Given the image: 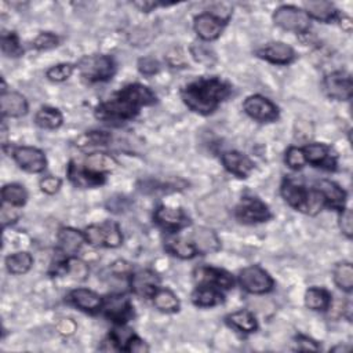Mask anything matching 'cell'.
Masks as SVG:
<instances>
[{
	"label": "cell",
	"mask_w": 353,
	"mask_h": 353,
	"mask_svg": "<svg viewBox=\"0 0 353 353\" xmlns=\"http://www.w3.org/2000/svg\"><path fill=\"white\" fill-rule=\"evenodd\" d=\"M155 102L156 95L149 87L133 83L99 104L95 108V117L106 123H125L134 119L143 106H149Z\"/></svg>",
	"instance_id": "obj_1"
},
{
	"label": "cell",
	"mask_w": 353,
	"mask_h": 353,
	"mask_svg": "<svg viewBox=\"0 0 353 353\" xmlns=\"http://www.w3.org/2000/svg\"><path fill=\"white\" fill-rule=\"evenodd\" d=\"M230 86L219 77H200L181 91L184 104L195 113L210 114L229 97Z\"/></svg>",
	"instance_id": "obj_2"
},
{
	"label": "cell",
	"mask_w": 353,
	"mask_h": 353,
	"mask_svg": "<svg viewBox=\"0 0 353 353\" xmlns=\"http://www.w3.org/2000/svg\"><path fill=\"white\" fill-rule=\"evenodd\" d=\"M280 193L290 207L308 215H316L326 206L321 195L316 189L308 191L289 178L283 181Z\"/></svg>",
	"instance_id": "obj_3"
},
{
	"label": "cell",
	"mask_w": 353,
	"mask_h": 353,
	"mask_svg": "<svg viewBox=\"0 0 353 353\" xmlns=\"http://www.w3.org/2000/svg\"><path fill=\"white\" fill-rule=\"evenodd\" d=\"M77 69L84 80L98 83L112 79L116 72V64L109 56L95 54L83 57L77 64Z\"/></svg>",
	"instance_id": "obj_4"
},
{
	"label": "cell",
	"mask_w": 353,
	"mask_h": 353,
	"mask_svg": "<svg viewBox=\"0 0 353 353\" xmlns=\"http://www.w3.org/2000/svg\"><path fill=\"white\" fill-rule=\"evenodd\" d=\"M84 238L86 243L93 247L116 249L123 243V234L119 223L114 221H105L101 225H90L86 228Z\"/></svg>",
	"instance_id": "obj_5"
},
{
	"label": "cell",
	"mask_w": 353,
	"mask_h": 353,
	"mask_svg": "<svg viewBox=\"0 0 353 353\" xmlns=\"http://www.w3.org/2000/svg\"><path fill=\"white\" fill-rule=\"evenodd\" d=\"M273 21L284 31L306 34L311 28V19L305 10L295 6H282L273 14Z\"/></svg>",
	"instance_id": "obj_6"
},
{
	"label": "cell",
	"mask_w": 353,
	"mask_h": 353,
	"mask_svg": "<svg viewBox=\"0 0 353 353\" xmlns=\"http://www.w3.org/2000/svg\"><path fill=\"white\" fill-rule=\"evenodd\" d=\"M234 217L242 223L253 225L271 219L272 212L261 199L249 196L243 197L236 208H234Z\"/></svg>",
	"instance_id": "obj_7"
},
{
	"label": "cell",
	"mask_w": 353,
	"mask_h": 353,
	"mask_svg": "<svg viewBox=\"0 0 353 353\" xmlns=\"http://www.w3.org/2000/svg\"><path fill=\"white\" fill-rule=\"evenodd\" d=\"M241 286L250 294H267L273 290L272 276L258 265L245 268L239 275Z\"/></svg>",
	"instance_id": "obj_8"
},
{
	"label": "cell",
	"mask_w": 353,
	"mask_h": 353,
	"mask_svg": "<svg viewBox=\"0 0 353 353\" xmlns=\"http://www.w3.org/2000/svg\"><path fill=\"white\" fill-rule=\"evenodd\" d=\"M133 309L134 308L130 298L121 294H113L106 297L101 308L105 317H108L116 324H126L134 316Z\"/></svg>",
	"instance_id": "obj_9"
},
{
	"label": "cell",
	"mask_w": 353,
	"mask_h": 353,
	"mask_svg": "<svg viewBox=\"0 0 353 353\" xmlns=\"http://www.w3.org/2000/svg\"><path fill=\"white\" fill-rule=\"evenodd\" d=\"M243 109L252 119L257 122L269 123L279 119V108L271 99L260 94L247 97L243 104Z\"/></svg>",
	"instance_id": "obj_10"
},
{
	"label": "cell",
	"mask_w": 353,
	"mask_h": 353,
	"mask_svg": "<svg viewBox=\"0 0 353 353\" xmlns=\"http://www.w3.org/2000/svg\"><path fill=\"white\" fill-rule=\"evenodd\" d=\"M323 88L327 97L337 101H348L353 95L352 76L345 71H335L324 77Z\"/></svg>",
	"instance_id": "obj_11"
},
{
	"label": "cell",
	"mask_w": 353,
	"mask_h": 353,
	"mask_svg": "<svg viewBox=\"0 0 353 353\" xmlns=\"http://www.w3.org/2000/svg\"><path fill=\"white\" fill-rule=\"evenodd\" d=\"M155 222L169 233H175L191 225L189 215L182 208L159 206L154 214Z\"/></svg>",
	"instance_id": "obj_12"
},
{
	"label": "cell",
	"mask_w": 353,
	"mask_h": 353,
	"mask_svg": "<svg viewBox=\"0 0 353 353\" xmlns=\"http://www.w3.org/2000/svg\"><path fill=\"white\" fill-rule=\"evenodd\" d=\"M10 155L16 163L28 173H43L47 167V160L45 154L34 147H16L10 151Z\"/></svg>",
	"instance_id": "obj_13"
},
{
	"label": "cell",
	"mask_w": 353,
	"mask_h": 353,
	"mask_svg": "<svg viewBox=\"0 0 353 353\" xmlns=\"http://www.w3.org/2000/svg\"><path fill=\"white\" fill-rule=\"evenodd\" d=\"M193 279L197 286H211L215 289L229 290L233 287L234 282L230 273L223 269L212 267H199L193 272Z\"/></svg>",
	"instance_id": "obj_14"
},
{
	"label": "cell",
	"mask_w": 353,
	"mask_h": 353,
	"mask_svg": "<svg viewBox=\"0 0 353 353\" xmlns=\"http://www.w3.org/2000/svg\"><path fill=\"white\" fill-rule=\"evenodd\" d=\"M226 21L212 13H203L195 19L193 28L197 36L204 42H212L218 39L225 28Z\"/></svg>",
	"instance_id": "obj_15"
},
{
	"label": "cell",
	"mask_w": 353,
	"mask_h": 353,
	"mask_svg": "<svg viewBox=\"0 0 353 353\" xmlns=\"http://www.w3.org/2000/svg\"><path fill=\"white\" fill-rule=\"evenodd\" d=\"M256 54L275 65H289L295 60V51L293 47L283 42H272L258 49Z\"/></svg>",
	"instance_id": "obj_16"
},
{
	"label": "cell",
	"mask_w": 353,
	"mask_h": 353,
	"mask_svg": "<svg viewBox=\"0 0 353 353\" xmlns=\"http://www.w3.org/2000/svg\"><path fill=\"white\" fill-rule=\"evenodd\" d=\"M306 163L321 167L326 170H335L337 169V156L332 154L331 148L324 144H308L304 149Z\"/></svg>",
	"instance_id": "obj_17"
},
{
	"label": "cell",
	"mask_w": 353,
	"mask_h": 353,
	"mask_svg": "<svg viewBox=\"0 0 353 353\" xmlns=\"http://www.w3.org/2000/svg\"><path fill=\"white\" fill-rule=\"evenodd\" d=\"M159 276L149 269L138 271L130 276V287L134 294L143 298H152L155 291L159 289Z\"/></svg>",
	"instance_id": "obj_18"
},
{
	"label": "cell",
	"mask_w": 353,
	"mask_h": 353,
	"mask_svg": "<svg viewBox=\"0 0 353 353\" xmlns=\"http://www.w3.org/2000/svg\"><path fill=\"white\" fill-rule=\"evenodd\" d=\"M221 162L230 174L236 175L239 178H247L249 174L254 170L253 160L245 154L238 151H228L222 154Z\"/></svg>",
	"instance_id": "obj_19"
},
{
	"label": "cell",
	"mask_w": 353,
	"mask_h": 353,
	"mask_svg": "<svg viewBox=\"0 0 353 353\" xmlns=\"http://www.w3.org/2000/svg\"><path fill=\"white\" fill-rule=\"evenodd\" d=\"M191 243L193 245L196 253L200 256L212 254L221 249L218 234L210 228H204V226H199L193 230Z\"/></svg>",
	"instance_id": "obj_20"
},
{
	"label": "cell",
	"mask_w": 353,
	"mask_h": 353,
	"mask_svg": "<svg viewBox=\"0 0 353 353\" xmlns=\"http://www.w3.org/2000/svg\"><path fill=\"white\" fill-rule=\"evenodd\" d=\"M316 191L321 195L324 204L330 208L342 211L346 204V192L332 181L320 180L316 182Z\"/></svg>",
	"instance_id": "obj_21"
},
{
	"label": "cell",
	"mask_w": 353,
	"mask_h": 353,
	"mask_svg": "<svg viewBox=\"0 0 353 353\" xmlns=\"http://www.w3.org/2000/svg\"><path fill=\"white\" fill-rule=\"evenodd\" d=\"M58 249L60 253L66 257H75L86 242L84 233L73 228H61L58 232Z\"/></svg>",
	"instance_id": "obj_22"
},
{
	"label": "cell",
	"mask_w": 353,
	"mask_h": 353,
	"mask_svg": "<svg viewBox=\"0 0 353 353\" xmlns=\"http://www.w3.org/2000/svg\"><path fill=\"white\" fill-rule=\"evenodd\" d=\"M68 301L72 305H75L76 308H79L80 311H83V312L94 313V312L101 311L104 298H101L93 290H88V289H75V290H72L69 293Z\"/></svg>",
	"instance_id": "obj_23"
},
{
	"label": "cell",
	"mask_w": 353,
	"mask_h": 353,
	"mask_svg": "<svg viewBox=\"0 0 353 353\" xmlns=\"http://www.w3.org/2000/svg\"><path fill=\"white\" fill-rule=\"evenodd\" d=\"M3 117H21L28 112L27 98L17 91H6L0 95Z\"/></svg>",
	"instance_id": "obj_24"
},
{
	"label": "cell",
	"mask_w": 353,
	"mask_h": 353,
	"mask_svg": "<svg viewBox=\"0 0 353 353\" xmlns=\"http://www.w3.org/2000/svg\"><path fill=\"white\" fill-rule=\"evenodd\" d=\"M68 178L69 181L79 188H94L105 182V175H95L86 169H82L75 162H71L68 166Z\"/></svg>",
	"instance_id": "obj_25"
},
{
	"label": "cell",
	"mask_w": 353,
	"mask_h": 353,
	"mask_svg": "<svg viewBox=\"0 0 353 353\" xmlns=\"http://www.w3.org/2000/svg\"><path fill=\"white\" fill-rule=\"evenodd\" d=\"M305 12L309 19L317 20L320 23H331L338 17V10L334 3L327 0H311L305 3Z\"/></svg>",
	"instance_id": "obj_26"
},
{
	"label": "cell",
	"mask_w": 353,
	"mask_h": 353,
	"mask_svg": "<svg viewBox=\"0 0 353 353\" xmlns=\"http://www.w3.org/2000/svg\"><path fill=\"white\" fill-rule=\"evenodd\" d=\"M56 276H69L73 280H84L88 275V267L79 258L66 257L64 261L56 265Z\"/></svg>",
	"instance_id": "obj_27"
},
{
	"label": "cell",
	"mask_w": 353,
	"mask_h": 353,
	"mask_svg": "<svg viewBox=\"0 0 353 353\" xmlns=\"http://www.w3.org/2000/svg\"><path fill=\"white\" fill-rule=\"evenodd\" d=\"M117 162L106 154L95 152L86 158L84 160V169L95 175H105L106 173H110L116 169Z\"/></svg>",
	"instance_id": "obj_28"
},
{
	"label": "cell",
	"mask_w": 353,
	"mask_h": 353,
	"mask_svg": "<svg viewBox=\"0 0 353 353\" xmlns=\"http://www.w3.org/2000/svg\"><path fill=\"white\" fill-rule=\"evenodd\" d=\"M225 301L219 289L211 286H199L192 293V302L199 308H211Z\"/></svg>",
	"instance_id": "obj_29"
},
{
	"label": "cell",
	"mask_w": 353,
	"mask_h": 353,
	"mask_svg": "<svg viewBox=\"0 0 353 353\" xmlns=\"http://www.w3.org/2000/svg\"><path fill=\"white\" fill-rule=\"evenodd\" d=\"M225 320L230 327L236 328L242 332H246V334H252V332L257 331V328H258V321L250 311L233 312V313L228 315L225 317Z\"/></svg>",
	"instance_id": "obj_30"
},
{
	"label": "cell",
	"mask_w": 353,
	"mask_h": 353,
	"mask_svg": "<svg viewBox=\"0 0 353 353\" xmlns=\"http://www.w3.org/2000/svg\"><path fill=\"white\" fill-rule=\"evenodd\" d=\"M62 122H64L62 113L57 108L43 106L35 114L36 126L40 129H45V130H56V129L61 127Z\"/></svg>",
	"instance_id": "obj_31"
},
{
	"label": "cell",
	"mask_w": 353,
	"mask_h": 353,
	"mask_svg": "<svg viewBox=\"0 0 353 353\" xmlns=\"http://www.w3.org/2000/svg\"><path fill=\"white\" fill-rule=\"evenodd\" d=\"M152 301H154V305L160 312H165V313H175L180 311V306H181L178 297L170 289L159 287L155 291Z\"/></svg>",
	"instance_id": "obj_32"
},
{
	"label": "cell",
	"mask_w": 353,
	"mask_h": 353,
	"mask_svg": "<svg viewBox=\"0 0 353 353\" xmlns=\"http://www.w3.org/2000/svg\"><path fill=\"white\" fill-rule=\"evenodd\" d=\"M165 249L171 256H174L177 258H181V260H192L193 257L197 256L193 245L188 241H184L182 238H178V236L177 238L175 236L169 238L166 241Z\"/></svg>",
	"instance_id": "obj_33"
},
{
	"label": "cell",
	"mask_w": 353,
	"mask_h": 353,
	"mask_svg": "<svg viewBox=\"0 0 353 353\" xmlns=\"http://www.w3.org/2000/svg\"><path fill=\"white\" fill-rule=\"evenodd\" d=\"M305 305L312 311H327L331 305V294L326 289L312 287L305 293Z\"/></svg>",
	"instance_id": "obj_34"
},
{
	"label": "cell",
	"mask_w": 353,
	"mask_h": 353,
	"mask_svg": "<svg viewBox=\"0 0 353 353\" xmlns=\"http://www.w3.org/2000/svg\"><path fill=\"white\" fill-rule=\"evenodd\" d=\"M32 265L34 258L27 252L14 253L6 258V267L12 275H25L31 271Z\"/></svg>",
	"instance_id": "obj_35"
},
{
	"label": "cell",
	"mask_w": 353,
	"mask_h": 353,
	"mask_svg": "<svg viewBox=\"0 0 353 353\" xmlns=\"http://www.w3.org/2000/svg\"><path fill=\"white\" fill-rule=\"evenodd\" d=\"M186 185L185 181L177 178V180H173V178H169L167 181H154V180H148L143 184V188L141 191L143 192H147V193H156V192H175V191H180L182 189L184 186Z\"/></svg>",
	"instance_id": "obj_36"
},
{
	"label": "cell",
	"mask_w": 353,
	"mask_h": 353,
	"mask_svg": "<svg viewBox=\"0 0 353 353\" xmlns=\"http://www.w3.org/2000/svg\"><path fill=\"white\" fill-rule=\"evenodd\" d=\"M2 197L6 204L13 207H23L28 200V192L20 184H8L2 189Z\"/></svg>",
	"instance_id": "obj_37"
},
{
	"label": "cell",
	"mask_w": 353,
	"mask_h": 353,
	"mask_svg": "<svg viewBox=\"0 0 353 353\" xmlns=\"http://www.w3.org/2000/svg\"><path fill=\"white\" fill-rule=\"evenodd\" d=\"M334 283L343 291L350 293L353 289V267L350 263H339L332 272Z\"/></svg>",
	"instance_id": "obj_38"
},
{
	"label": "cell",
	"mask_w": 353,
	"mask_h": 353,
	"mask_svg": "<svg viewBox=\"0 0 353 353\" xmlns=\"http://www.w3.org/2000/svg\"><path fill=\"white\" fill-rule=\"evenodd\" d=\"M2 51L5 56L13 58H17L24 54V49L20 43V39L14 32H5L2 35Z\"/></svg>",
	"instance_id": "obj_39"
},
{
	"label": "cell",
	"mask_w": 353,
	"mask_h": 353,
	"mask_svg": "<svg viewBox=\"0 0 353 353\" xmlns=\"http://www.w3.org/2000/svg\"><path fill=\"white\" fill-rule=\"evenodd\" d=\"M73 71H75V65H73V64L64 62V64H58V65L51 66V68L46 72V76H47L49 80H51V82L61 83V82L68 80V79L72 76Z\"/></svg>",
	"instance_id": "obj_40"
},
{
	"label": "cell",
	"mask_w": 353,
	"mask_h": 353,
	"mask_svg": "<svg viewBox=\"0 0 353 353\" xmlns=\"http://www.w3.org/2000/svg\"><path fill=\"white\" fill-rule=\"evenodd\" d=\"M191 53L197 62L207 66H211L215 62V54L212 53V50L202 43H193V46L191 47Z\"/></svg>",
	"instance_id": "obj_41"
},
{
	"label": "cell",
	"mask_w": 353,
	"mask_h": 353,
	"mask_svg": "<svg viewBox=\"0 0 353 353\" xmlns=\"http://www.w3.org/2000/svg\"><path fill=\"white\" fill-rule=\"evenodd\" d=\"M110 141V136L105 132H88L79 138V147L87 145H106Z\"/></svg>",
	"instance_id": "obj_42"
},
{
	"label": "cell",
	"mask_w": 353,
	"mask_h": 353,
	"mask_svg": "<svg viewBox=\"0 0 353 353\" xmlns=\"http://www.w3.org/2000/svg\"><path fill=\"white\" fill-rule=\"evenodd\" d=\"M60 45V38L51 32H42L34 40L32 46L36 50H51Z\"/></svg>",
	"instance_id": "obj_43"
},
{
	"label": "cell",
	"mask_w": 353,
	"mask_h": 353,
	"mask_svg": "<svg viewBox=\"0 0 353 353\" xmlns=\"http://www.w3.org/2000/svg\"><path fill=\"white\" fill-rule=\"evenodd\" d=\"M286 165L291 170H301L306 165L304 151L301 148H295V147L289 148V151L286 152Z\"/></svg>",
	"instance_id": "obj_44"
},
{
	"label": "cell",
	"mask_w": 353,
	"mask_h": 353,
	"mask_svg": "<svg viewBox=\"0 0 353 353\" xmlns=\"http://www.w3.org/2000/svg\"><path fill=\"white\" fill-rule=\"evenodd\" d=\"M138 71L145 76H154L160 71V64L154 57H144L138 61Z\"/></svg>",
	"instance_id": "obj_45"
},
{
	"label": "cell",
	"mask_w": 353,
	"mask_h": 353,
	"mask_svg": "<svg viewBox=\"0 0 353 353\" xmlns=\"http://www.w3.org/2000/svg\"><path fill=\"white\" fill-rule=\"evenodd\" d=\"M339 228L348 239L353 234V214L350 208H343L339 215Z\"/></svg>",
	"instance_id": "obj_46"
},
{
	"label": "cell",
	"mask_w": 353,
	"mask_h": 353,
	"mask_svg": "<svg viewBox=\"0 0 353 353\" xmlns=\"http://www.w3.org/2000/svg\"><path fill=\"white\" fill-rule=\"evenodd\" d=\"M62 185V181L58 178V177H53V175H49V177H45L42 181H40V189L47 193V195H54L60 191Z\"/></svg>",
	"instance_id": "obj_47"
},
{
	"label": "cell",
	"mask_w": 353,
	"mask_h": 353,
	"mask_svg": "<svg viewBox=\"0 0 353 353\" xmlns=\"http://www.w3.org/2000/svg\"><path fill=\"white\" fill-rule=\"evenodd\" d=\"M295 345H297L295 346L297 350H304V352H308V350L317 352V350H320V346L317 345V342L313 341L309 337H305V335H298L295 338Z\"/></svg>",
	"instance_id": "obj_48"
},
{
	"label": "cell",
	"mask_w": 353,
	"mask_h": 353,
	"mask_svg": "<svg viewBox=\"0 0 353 353\" xmlns=\"http://www.w3.org/2000/svg\"><path fill=\"white\" fill-rule=\"evenodd\" d=\"M149 348L148 345L140 338L137 337L136 334L132 337V339L127 342L126 348H125V352H134V353H144V352H148Z\"/></svg>",
	"instance_id": "obj_49"
},
{
	"label": "cell",
	"mask_w": 353,
	"mask_h": 353,
	"mask_svg": "<svg viewBox=\"0 0 353 353\" xmlns=\"http://www.w3.org/2000/svg\"><path fill=\"white\" fill-rule=\"evenodd\" d=\"M112 272L114 275L125 276L130 273V265L126 261H116L112 264Z\"/></svg>",
	"instance_id": "obj_50"
},
{
	"label": "cell",
	"mask_w": 353,
	"mask_h": 353,
	"mask_svg": "<svg viewBox=\"0 0 353 353\" xmlns=\"http://www.w3.org/2000/svg\"><path fill=\"white\" fill-rule=\"evenodd\" d=\"M350 348L349 346H343V345H338L335 348L331 349V352H349Z\"/></svg>",
	"instance_id": "obj_51"
}]
</instances>
